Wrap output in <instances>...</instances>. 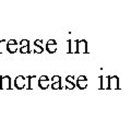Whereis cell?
<instances>
[]
</instances>
